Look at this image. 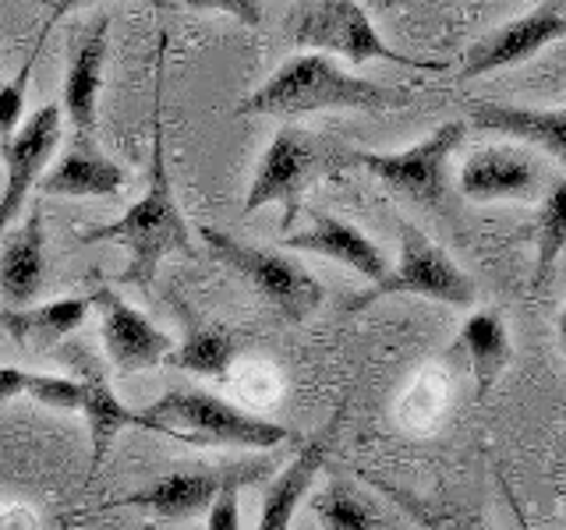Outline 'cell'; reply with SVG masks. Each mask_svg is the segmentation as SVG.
Instances as JSON below:
<instances>
[{
	"label": "cell",
	"mask_w": 566,
	"mask_h": 530,
	"mask_svg": "<svg viewBox=\"0 0 566 530\" xmlns=\"http://www.w3.org/2000/svg\"><path fill=\"white\" fill-rule=\"evenodd\" d=\"M164 53L167 40L156 50V93H153V170L146 194L124 212L120 220L103 226H85L82 241H114L132 252V265L124 269V283L149 287L159 262L174 252H191V230L181 216V205L174 199L170 173H167V146H164Z\"/></svg>",
	"instance_id": "1"
},
{
	"label": "cell",
	"mask_w": 566,
	"mask_h": 530,
	"mask_svg": "<svg viewBox=\"0 0 566 530\" xmlns=\"http://www.w3.org/2000/svg\"><path fill=\"white\" fill-rule=\"evenodd\" d=\"M411 103L400 88L350 75L333 61V53L308 50L283 61L255 93H248L238 114L301 117L315 110H394Z\"/></svg>",
	"instance_id": "2"
},
{
	"label": "cell",
	"mask_w": 566,
	"mask_h": 530,
	"mask_svg": "<svg viewBox=\"0 0 566 530\" xmlns=\"http://www.w3.org/2000/svg\"><path fill=\"white\" fill-rule=\"evenodd\" d=\"M138 428L170 435L188 446H238V449H273L287 442L291 432L276 421L248 414L202 389H170L146 411H138Z\"/></svg>",
	"instance_id": "3"
},
{
	"label": "cell",
	"mask_w": 566,
	"mask_h": 530,
	"mask_svg": "<svg viewBox=\"0 0 566 530\" xmlns=\"http://www.w3.org/2000/svg\"><path fill=\"white\" fill-rule=\"evenodd\" d=\"M468 135V120H447L400 152H347L340 163L368 170L400 199L439 209L447 202V167Z\"/></svg>",
	"instance_id": "4"
},
{
	"label": "cell",
	"mask_w": 566,
	"mask_h": 530,
	"mask_svg": "<svg viewBox=\"0 0 566 530\" xmlns=\"http://www.w3.org/2000/svg\"><path fill=\"white\" fill-rule=\"evenodd\" d=\"M206 247L217 255L223 265H230L238 276H244L252 287L259 290V297H265L270 305L287 318V322H305L312 311H318V305L326 300L323 283H318L305 265L294 262L283 252H270V247H252L241 244L223 230L202 226L199 230Z\"/></svg>",
	"instance_id": "5"
},
{
	"label": "cell",
	"mask_w": 566,
	"mask_h": 530,
	"mask_svg": "<svg viewBox=\"0 0 566 530\" xmlns=\"http://www.w3.org/2000/svg\"><path fill=\"white\" fill-rule=\"evenodd\" d=\"M389 294H415V297L442 300V305L468 308L474 300V279L450 258L447 247H439L429 234H421L418 226L403 223L397 265L382 279L371 283V290L354 297L347 308L361 311V308L376 305L379 297H389Z\"/></svg>",
	"instance_id": "6"
},
{
	"label": "cell",
	"mask_w": 566,
	"mask_h": 530,
	"mask_svg": "<svg viewBox=\"0 0 566 530\" xmlns=\"http://www.w3.org/2000/svg\"><path fill=\"white\" fill-rule=\"evenodd\" d=\"M291 40L297 46L323 50L350 64L389 61V64H407V67H439V64H421L397 53L376 32V25H371V18L365 14L358 0H297Z\"/></svg>",
	"instance_id": "7"
},
{
	"label": "cell",
	"mask_w": 566,
	"mask_h": 530,
	"mask_svg": "<svg viewBox=\"0 0 566 530\" xmlns=\"http://www.w3.org/2000/svg\"><path fill=\"white\" fill-rule=\"evenodd\" d=\"M326 167L329 149L323 141L297 128V124H283L259 159L252 188L244 194V216H252L265 205H283V230H291L301 212V194Z\"/></svg>",
	"instance_id": "8"
},
{
	"label": "cell",
	"mask_w": 566,
	"mask_h": 530,
	"mask_svg": "<svg viewBox=\"0 0 566 530\" xmlns=\"http://www.w3.org/2000/svg\"><path fill=\"white\" fill-rule=\"evenodd\" d=\"M64 135L61 103H46L35 110L11 138H4V194H0V234H8V223L22 212L32 184L46 173V163L53 159Z\"/></svg>",
	"instance_id": "9"
},
{
	"label": "cell",
	"mask_w": 566,
	"mask_h": 530,
	"mask_svg": "<svg viewBox=\"0 0 566 530\" xmlns=\"http://www.w3.org/2000/svg\"><path fill=\"white\" fill-rule=\"evenodd\" d=\"M93 308H99L103 350H106V358H111V364L117 368L120 379L164 364L174 353L170 336L159 326H153L138 308H132L120 294L96 290L93 294Z\"/></svg>",
	"instance_id": "10"
},
{
	"label": "cell",
	"mask_w": 566,
	"mask_h": 530,
	"mask_svg": "<svg viewBox=\"0 0 566 530\" xmlns=\"http://www.w3.org/2000/svg\"><path fill=\"white\" fill-rule=\"evenodd\" d=\"M559 40H566V14L548 4L535 8L521 18H513L506 25L489 29L482 40L471 43V50L464 53V67H460V82H471V78L492 75V71L531 61L538 50Z\"/></svg>",
	"instance_id": "11"
},
{
	"label": "cell",
	"mask_w": 566,
	"mask_h": 530,
	"mask_svg": "<svg viewBox=\"0 0 566 530\" xmlns=\"http://www.w3.org/2000/svg\"><path fill=\"white\" fill-rule=\"evenodd\" d=\"M457 188L471 202H535L545 191V170L521 149L482 146L460 167Z\"/></svg>",
	"instance_id": "12"
},
{
	"label": "cell",
	"mask_w": 566,
	"mask_h": 530,
	"mask_svg": "<svg viewBox=\"0 0 566 530\" xmlns=\"http://www.w3.org/2000/svg\"><path fill=\"white\" fill-rule=\"evenodd\" d=\"M106 46H111V14L96 18V25L78 32L75 46H71L61 96H64V114L71 120V128H75V135H88L96 128Z\"/></svg>",
	"instance_id": "13"
},
{
	"label": "cell",
	"mask_w": 566,
	"mask_h": 530,
	"mask_svg": "<svg viewBox=\"0 0 566 530\" xmlns=\"http://www.w3.org/2000/svg\"><path fill=\"white\" fill-rule=\"evenodd\" d=\"M283 247L333 258V262L347 265V269H354L358 276H365L368 283H376L389 273L386 255L379 252L376 241H368L358 226H350V223L329 216V212H318V209H312V226L301 230V234H287L283 237Z\"/></svg>",
	"instance_id": "14"
},
{
	"label": "cell",
	"mask_w": 566,
	"mask_h": 530,
	"mask_svg": "<svg viewBox=\"0 0 566 530\" xmlns=\"http://www.w3.org/2000/svg\"><path fill=\"white\" fill-rule=\"evenodd\" d=\"M230 467H209V470H177L159 477L156 485L142 488L135 495H124L117 502H106L103 509H120V506H135V509H149L159 520H188L195 512L209 509V502L217 499V491L223 488Z\"/></svg>",
	"instance_id": "15"
},
{
	"label": "cell",
	"mask_w": 566,
	"mask_h": 530,
	"mask_svg": "<svg viewBox=\"0 0 566 530\" xmlns=\"http://www.w3.org/2000/svg\"><path fill=\"white\" fill-rule=\"evenodd\" d=\"M128 181V170L103 156L93 141L78 135L61 156V163L40 177V188L61 199H111Z\"/></svg>",
	"instance_id": "16"
},
{
	"label": "cell",
	"mask_w": 566,
	"mask_h": 530,
	"mask_svg": "<svg viewBox=\"0 0 566 530\" xmlns=\"http://www.w3.org/2000/svg\"><path fill=\"white\" fill-rule=\"evenodd\" d=\"M88 308H93V297H61L35 308L8 305V311H0V332H8L11 343L29 358H40L85 322Z\"/></svg>",
	"instance_id": "17"
},
{
	"label": "cell",
	"mask_w": 566,
	"mask_h": 530,
	"mask_svg": "<svg viewBox=\"0 0 566 530\" xmlns=\"http://www.w3.org/2000/svg\"><path fill=\"white\" fill-rule=\"evenodd\" d=\"M340 417H344V406L333 414V421L326 424L323 432H318L312 442H305V446H301V453L291 459V467L270 481V488H265V495H262V517H259V527L262 530H283V527H291V517L297 512L301 499L308 495L315 474L323 470L326 456L333 449V435H336V424H340Z\"/></svg>",
	"instance_id": "18"
},
{
	"label": "cell",
	"mask_w": 566,
	"mask_h": 530,
	"mask_svg": "<svg viewBox=\"0 0 566 530\" xmlns=\"http://www.w3.org/2000/svg\"><path fill=\"white\" fill-rule=\"evenodd\" d=\"M468 120L478 131H495L506 138L538 146L566 167V110H527L503 103H468Z\"/></svg>",
	"instance_id": "19"
},
{
	"label": "cell",
	"mask_w": 566,
	"mask_h": 530,
	"mask_svg": "<svg viewBox=\"0 0 566 530\" xmlns=\"http://www.w3.org/2000/svg\"><path fill=\"white\" fill-rule=\"evenodd\" d=\"M43 287V212L32 209L0 247V294L11 308H25Z\"/></svg>",
	"instance_id": "20"
},
{
	"label": "cell",
	"mask_w": 566,
	"mask_h": 530,
	"mask_svg": "<svg viewBox=\"0 0 566 530\" xmlns=\"http://www.w3.org/2000/svg\"><path fill=\"white\" fill-rule=\"evenodd\" d=\"M82 385H85L82 414L88 421V435H93V459H88L85 485H93V477L99 474L106 453H111V446H114V438L124 428H138V411H128V406L114 396V389L106 385V379L96 368H85Z\"/></svg>",
	"instance_id": "21"
},
{
	"label": "cell",
	"mask_w": 566,
	"mask_h": 530,
	"mask_svg": "<svg viewBox=\"0 0 566 530\" xmlns=\"http://www.w3.org/2000/svg\"><path fill=\"white\" fill-rule=\"evenodd\" d=\"M460 347H464L468 361H471V375L478 396H489V389L500 382L506 371L513 347H510V332L500 311H474L464 326H460Z\"/></svg>",
	"instance_id": "22"
},
{
	"label": "cell",
	"mask_w": 566,
	"mask_h": 530,
	"mask_svg": "<svg viewBox=\"0 0 566 530\" xmlns=\"http://www.w3.org/2000/svg\"><path fill=\"white\" fill-rule=\"evenodd\" d=\"M234 353L238 343L234 336L220 326H199V322H188V336L181 347H174L170 353V364L181 368V371H195V375H206V379H223L230 364H234Z\"/></svg>",
	"instance_id": "23"
},
{
	"label": "cell",
	"mask_w": 566,
	"mask_h": 530,
	"mask_svg": "<svg viewBox=\"0 0 566 530\" xmlns=\"http://www.w3.org/2000/svg\"><path fill=\"white\" fill-rule=\"evenodd\" d=\"M566 252V177H556L542 194L535 220V290H542L548 276L556 273V262Z\"/></svg>",
	"instance_id": "24"
},
{
	"label": "cell",
	"mask_w": 566,
	"mask_h": 530,
	"mask_svg": "<svg viewBox=\"0 0 566 530\" xmlns=\"http://www.w3.org/2000/svg\"><path fill=\"white\" fill-rule=\"evenodd\" d=\"M315 517L329 530H379V527H386L379 512L344 481H329V488L318 495Z\"/></svg>",
	"instance_id": "25"
},
{
	"label": "cell",
	"mask_w": 566,
	"mask_h": 530,
	"mask_svg": "<svg viewBox=\"0 0 566 530\" xmlns=\"http://www.w3.org/2000/svg\"><path fill=\"white\" fill-rule=\"evenodd\" d=\"M265 470H270V464H262V459H255V464H234L227 474L223 488L217 491V499L209 502L206 509V527L209 530H238L241 527V488L255 485L265 477Z\"/></svg>",
	"instance_id": "26"
},
{
	"label": "cell",
	"mask_w": 566,
	"mask_h": 530,
	"mask_svg": "<svg viewBox=\"0 0 566 530\" xmlns=\"http://www.w3.org/2000/svg\"><path fill=\"white\" fill-rule=\"evenodd\" d=\"M50 29H53V18H50V22L43 25L40 40H35V50H29V57H25L22 71H18V75H14V82H11V85H0V138H11L18 128H22L29 78H32L35 64H40V53H43V43H46Z\"/></svg>",
	"instance_id": "27"
},
{
	"label": "cell",
	"mask_w": 566,
	"mask_h": 530,
	"mask_svg": "<svg viewBox=\"0 0 566 530\" xmlns=\"http://www.w3.org/2000/svg\"><path fill=\"white\" fill-rule=\"evenodd\" d=\"M29 396L35 403L50 406V411H82V400H85V385L82 379H64V375H40L29 385Z\"/></svg>",
	"instance_id": "28"
},
{
	"label": "cell",
	"mask_w": 566,
	"mask_h": 530,
	"mask_svg": "<svg viewBox=\"0 0 566 530\" xmlns=\"http://www.w3.org/2000/svg\"><path fill=\"white\" fill-rule=\"evenodd\" d=\"M185 8H191V11H227L244 25L262 22V0H185Z\"/></svg>",
	"instance_id": "29"
},
{
	"label": "cell",
	"mask_w": 566,
	"mask_h": 530,
	"mask_svg": "<svg viewBox=\"0 0 566 530\" xmlns=\"http://www.w3.org/2000/svg\"><path fill=\"white\" fill-rule=\"evenodd\" d=\"M35 379V371H22V368H0V403H8L14 396L29 393V385Z\"/></svg>",
	"instance_id": "30"
},
{
	"label": "cell",
	"mask_w": 566,
	"mask_h": 530,
	"mask_svg": "<svg viewBox=\"0 0 566 530\" xmlns=\"http://www.w3.org/2000/svg\"><path fill=\"white\" fill-rule=\"evenodd\" d=\"M82 4H88V0H46V8L53 11V22H57L61 14H67V11L82 8Z\"/></svg>",
	"instance_id": "31"
},
{
	"label": "cell",
	"mask_w": 566,
	"mask_h": 530,
	"mask_svg": "<svg viewBox=\"0 0 566 530\" xmlns=\"http://www.w3.org/2000/svg\"><path fill=\"white\" fill-rule=\"evenodd\" d=\"M559 343H563V353H566V305H563V315H559Z\"/></svg>",
	"instance_id": "32"
}]
</instances>
